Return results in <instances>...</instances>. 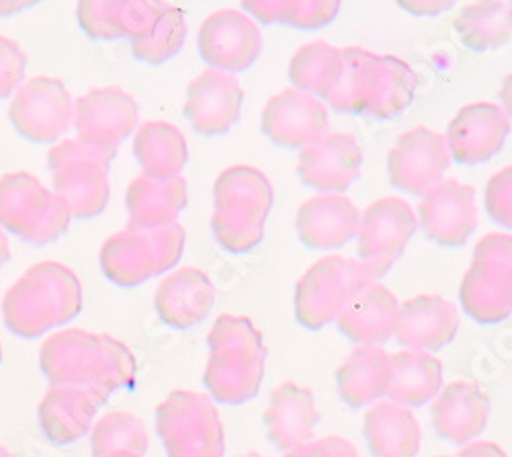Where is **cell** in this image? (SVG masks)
I'll list each match as a JSON object with an SVG mask.
<instances>
[{"label":"cell","instance_id":"46","mask_svg":"<svg viewBox=\"0 0 512 457\" xmlns=\"http://www.w3.org/2000/svg\"><path fill=\"white\" fill-rule=\"evenodd\" d=\"M27 7H29V3H0V17L15 15Z\"/></svg>","mask_w":512,"mask_h":457},{"label":"cell","instance_id":"13","mask_svg":"<svg viewBox=\"0 0 512 457\" xmlns=\"http://www.w3.org/2000/svg\"><path fill=\"white\" fill-rule=\"evenodd\" d=\"M9 117L25 140L58 144L72 126L74 101L60 78L33 76L13 95Z\"/></svg>","mask_w":512,"mask_h":457},{"label":"cell","instance_id":"29","mask_svg":"<svg viewBox=\"0 0 512 457\" xmlns=\"http://www.w3.org/2000/svg\"><path fill=\"white\" fill-rule=\"evenodd\" d=\"M187 201L189 193L183 175L170 181H152L140 175L130 183L125 195L127 214H130L127 228L154 230L177 224Z\"/></svg>","mask_w":512,"mask_h":457},{"label":"cell","instance_id":"30","mask_svg":"<svg viewBox=\"0 0 512 457\" xmlns=\"http://www.w3.org/2000/svg\"><path fill=\"white\" fill-rule=\"evenodd\" d=\"M97 410L99 404L84 390L52 386L39 404V425L56 445H70L93 429Z\"/></svg>","mask_w":512,"mask_h":457},{"label":"cell","instance_id":"51","mask_svg":"<svg viewBox=\"0 0 512 457\" xmlns=\"http://www.w3.org/2000/svg\"><path fill=\"white\" fill-rule=\"evenodd\" d=\"M0 363H3V343H0Z\"/></svg>","mask_w":512,"mask_h":457},{"label":"cell","instance_id":"35","mask_svg":"<svg viewBox=\"0 0 512 457\" xmlns=\"http://www.w3.org/2000/svg\"><path fill=\"white\" fill-rule=\"evenodd\" d=\"M340 70H343V50L318 39L295 52L289 64V78L297 91L326 99L336 87Z\"/></svg>","mask_w":512,"mask_h":457},{"label":"cell","instance_id":"9","mask_svg":"<svg viewBox=\"0 0 512 457\" xmlns=\"http://www.w3.org/2000/svg\"><path fill=\"white\" fill-rule=\"evenodd\" d=\"M70 220L72 214L64 199L35 175L0 177V228L17 234L27 244L46 246L68 230Z\"/></svg>","mask_w":512,"mask_h":457},{"label":"cell","instance_id":"22","mask_svg":"<svg viewBox=\"0 0 512 457\" xmlns=\"http://www.w3.org/2000/svg\"><path fill=\"white\" fill-rule=\"evenodd\" d=\"M459 326V310L453 302L435 294H422L400 306L394 337L410 351L433 353L453 343Z\"/></svg>","mask_w":512,"mask_h":457},{"label":"cell","instance_id":"20","mask_svg":"<svg viewBox=\"0 0 512 457\" xmlns=\"http://www.w3.org/2000/svg\"><path fill=\"white\" fill-rule=\"evenodd\" d=\"M510 121L496 103H472L459 109L449 123L445 140L453 160L461 164H484L506 144Z\"/></svg>","mask_w":512,"mask_h":457},{"label":"cell","instance_id":"1","mask_svg":"<svg viewBox=\"0 0 512 457\" xmlns=\"http://www.w3.org/2000/svg\"><path fill=\"white\" fill-rule=\"evenodd\" d=\"M39 367L52 386L80 388L101 406L134 384L136 359L121 341L82 328H66L44 341Z\"/></svg>","mask_w":512,"mask_h":457},{"label":"cell","instance_id":"26","mask_svg":"<svg viewBox=\"0 0 512 457\" xmlns=\"http://www.w3.org/2000/svg\"><path fill=\"white\" fill-rule=\"evenodd\" d=\"M166 5L144 0H101L80 3L76 15L82 31L95 39L125 37L138 44L154 31Z\"/></svg>","mask_w":512,"mask_h":457},{"label":"cell","instance_id":"5","mask_svg":"<svg viewBox=\"0 0 512 457\" xmlns=\"http://www.w3.org/2000/svg\"><path fill=\"white\" fill-rule=\"evenodd\" d=\"M271 207L273 185L267 175L248 164L230 166L213 185V236L230 253H248L265 238Z\"/></svg>","mask_w":512,"mask_h":457},{"label":"cell","instance_id":"12","mask_svg":"<svg viewBox=\"0 0 512 457\" xmlns=\"http://www.w3.org/2000/svg\"><path fill=\"white\" fill-rule=\"evenodd\" d=\"M416 228V212L400 197H383L367 207L359 224L357 253L373 281L396 265Z\"/></svg>","mask_w":512,"mask_h":457},{"label":"cell","instance_id":"17","mask_svg":"<svg viewBox=\"0 0 512 457\" xmlns=\"http://www.w3.org/2000/svg\"><path fill=\"white\" fill-rule=\"evenodd\" d=\"M416 218L426 238L435 244L463 246L478 226L476 189L457 179H445L422 195Z\"/></svg>","mask_w":512,"mask_h":457},{"label":"cell","instance_id":"34","mask_svg":"<svg viewBox=\"0 0 512 457\" xmlns=\"http://www.w3.org/2000/svg\"><path fill=\"white\" fill-rule=\"evenodd\" d=\"M338 394L351 408L375 404L390 386V355L381 347H355L336 371Z\"/></svg>","mask_w":512,"mask_h":457},{"label":"cell","instance_id":"52","mask_svg":"<svg viewBox=\"0 0 512 457\" xmlns=\"http://www.w3.org/2000/svg\"><path fill=\"white\" fill-rule=\"evenodd\" d=\"M437 457H457V455H437Z\"/></svg>","mask_w":512,"mask_h":457},{"label":"cell","instance_id":"6","mask_svg":"<svg viewBox=\"0 0 512 457\" xmlns=\"http://www.w3.org/2000/svg\"><path fill=\"white\" fill-rule=\"evenodd\" d=\"M115 148L87 144L78 138L60 140L48 154L52 191L64 199L72 218L101 216L109 203V169Z\"/></svg>","mask_w":512,"mask_h":457},{"label":"cell","instance_id":"18","mask_svg":"<svg viewBox=\"0 0 512 457\" xmlns=\"http://www.w3.org/2000/svg\"><path fill=\"white\" fill-rule=\"evenodd\" d=\"M265 136L283 148H308L330 134V117L324 103L297 89L271 97L263 109Z\"/></svg>","mask_w":512,"mask_h":457},{"label":"cell","instance_id":"36","mask_svg":"<svg viewBox=\"0 0 512 457\" xmlns=\"http://www.w3.org/2000/svg\"><path fill=\"white\" fill-rule=\"evenodd\" d=\"M455 31L469 50H498L512 37V3L467 5L455 19Z\"/></svg>","mask_w":512,"mask_h":457},{"label":"cell","instance_id":"41","mask_svg":"<svg viewBox=\"0 0 512 457\" xmlns=\"http://www.w3.org/2000/svg\"><path fill=\"white\" fill-rule=\"evenodd\" d=\"M486 212L502 228L512 230V166L496 173L486 185Z\"/></svg>","mask_w":512,"mask_h":457},{"label":"cell","instance_id":"23","mask_svg":"<svg viewBox=\"0 0 512 457\" xmlns=\"http://www.w3.org/2000/svg\"><path fill=\"white\" fill-rule=\"evenodd\" d=\"M361 212L343 193H320L308 199L295 218L300 240L318 251L349 244L359 234Z\"/></svg>","mask_w":512,"mask_h":457},{"label":"cell","instance_id":"44","mask_svg":"<svg viewBox=\"0 0 512 457\" xmlns=\"http://www.w3.org/2000/svg\"><path fill=\"white\" fill-rule=\"evenodd\" d=\"M402 9L416 13V15H439L441 11H447L453 7V3H402Z\"/></svg>","mask_w":512,"mask_h":457},{"label":"cell","instance_id":"32","mask_svg":"<svg viewBox=\"0 0 512 457\" xmlns=\"http://www.w3.org/2000/svg\"><path fill=\"white\" fill-rule=\"evenodd\" d=\"M443 390V363L424 351L390 355V386L386 396L406 408H420Z\"/></svg>","mask_w":512,"mask_h":457},{"label":"cell","instance_id":"48","mask_svg":"<svg viewBox=\"0 0 512 457\" xmlns=\"http://www.w3.org/2000/svg\"><path fill=\"white\" fill-rule=\"evenodd\" d=\"M105 457H144V455L130 453V451H117V453H111V455H105Z\"/></svg>","mask_w":512,"mask_h":457},{"label":"cell","instance_id":"14","mask_svg":"<svg viewBox=\"0 0 512 457\" xmlns=\"http://www.w3.org/2000/svg\"><path fill=\"white\" fill-rule=\"evenodd\" d=\"M197 48L205 64L228 74L250 68L263 52V33L244 11L222 9L199 27Z\"/></svg>","mask_w":512,"mask_h":457},{"label":"cell","instance_id":"38","mask_svg":"<svg viewBox=\"0 0 512 457\" xmlns=\"http://www.w3.org/2000/svg\"><path fill=\"white\" fill-rule=\"evenodd\" d=\"M148 433L144 423L132 412L115 410L95 423L91 433V447L95 457H105L117 451L144 455L148 451Z\"/></svg>","mask_w":512,"mask_h":457},{"label":"cell","instance_id":"15","mask_svg":"<svg viewBox=\"0 0 512 457\" xmlns=\"http://www.w3.org/2000/svg\"><path fill=\"white\" fill-rule=\"evenodd\" d=\"M451 154L443 134L429 128L404 132L388 154L390 183L406 193L424 195L445 181Z\"/></svg>","mask_w":512,"mask_h":457},{"label":"cell","instance_id":"40","mask_svg":"<svg viewBox=\"0 0 512 457\" xmlns=\"http://www.w3.org/2000/svg\"><path fill=\"white\" fill-rule=\"evenodd\" d=\"M27 58L17 41L0 35V99L13 97L25 82Z\"/></svg>","mask_w":512,"mask_h":457},{"label":"cell","instance_id":"10","mask_svg":"<svg viewBox=\"0 0 512 457\" xmlns=\"http://www.w3.org/2000/svg\"><path fill=\"white\" fill-rule=\"evenodd\" d=\"M459 302L467 316L480 324H496L512 314V236L492 232L484 236L472 267L467 269Z\"/></svg>","mask_w":512,"mask_h":457},{"label":"cell","instance_id":"21","mask_svg":"<svg viewBox=\"0 0 512 457\" xmlns=\"http://www.w3.org/2000/svg\"><path fill=\"white\" fill-rule=\"evenodd\" d=\"M361 166L363 150L357 138L330 132L302 150L297 175L320 193H345L359 179Z\"/></svg>","mask_w":512,"mask_h":457},{"label":"cell","instance_id":"50","mask_svg":"<svg viewBox=\"0 0 512 457\" xmlns=\"http://www.w3.org/2000/svg\"><path fill=\"white\" fill-rule=\"evenodd\" d=\"M0 457H13V453L9 449H5V447H0Z\"/></svg>","mask_w":512,"mask_h":457},{"label":"cell","instance_id":"43","mask_svg":"<svg viewBox=\"0 0 512 457\" xmlns=\"http://www.w3.org/2000/svg\"><path fill=\"white\" fill-rule=\"evenodd\" d=\"M457 457H508L504 449L492 441H472L465 445Z\"/></svg>","mask_w":512,"mask_h":457},{"label":"cell","instance_id":"45","mask_svg":"<svg viewBox=\"0 0 512 457\" xmlns=\"http://www.w3.org/2000/svg\"><path fill=\"white\" fill-rule=\"evenodd\" d=\"M500 101H502V109H504L508 121H512V74H508L502 82Z\"/></svg>","mask_w":512,"mask_h":457},{"label":"cell","instance_id":"8","mask_svg":"<svg viewBox=\"0 0 512 457\" xmlns=\"http://www.w3.org/2000/svg\"><path fill=\"white\" fill-rule=\"evenodd\" d=\"M156 431L168 457H224V425L207 394L175 390L156 408Z\"/></svg>","mask_w":512,"mask_h":457},{"label":"cell","instance_id":"19","mask_svg":"<svg viewBox=\"0 0 512 457\" xmlns=\"http://www.w3.org/2000/svg\"><path fill=\"white\" fill-rule=\"evenodd\" d=\"M244 91L234 74L207 68L189 82L185 117L203 136L228 134L240 119Z\"/></svg>","mask_w":512,"mask_h":457},{"label":"cell","instance_id":"39","mask_svg":"<svg viewBox=\"0 0 512 457\" xmlns=\"http://www.w3.org/2000/svg\"><path fill=\"white\" fill-rule=\"evenodd\" d=\"M185 39H187L185 13L179 7L168 3L154 31L146 39L138 41V44H132V52L140 62L158 66L168 62L170 58H175L185 46Z\"/></svg>","mask_w":512,"mask_h":457},{"label":"cell","instance_id":"47","mask_svg":"<svg viewBox=\"0 0 512 457\" xmlns=\"http://www.w3.org/2000/svg\"><path fill=\"white\" fill-rule=\"evenodd\" d=\"M11 259V248H9V240L5 236V232L0 230V267H3L7 261Z\"/></svg>","mask_w":512,"mask_h":457},{"label":"cell","instance_id":"7","mask_svg":"<svg viewBox=\"0 0 512 457\" xmlns=\"http://www.w3.org/2000/svg\"><path fill=\"white\" fill-rule=\"evenodd\" d=\"M185 251V228L177 222L154 230L127 228L105 240L99 263L109 281L138 287L173 269Z\"/></svg>","mask_w":512,"mask_h":457},{"label":"cell","instance_id":"49","mask_svg":"<svg viewBox=\"0 0 512 457\" xmlns=\"http://www.w3.org/2000/svg\"><path fill=\"white\" fill-rule=\"evenodd\" d=\"M238 457H267V455H263V453H256V451H248V453L238 455Z\"/></svg>","mask_w":512,"mask_h":457},{"label":"cell","instance_id":"33","mask_svg":"<svg viewBox=\"0 0 512 457\" xmlns=\"http://www.w3.org/2000/svg\"><path fill=\"white\" fill-rule=\"evenodd\" d=\"M134 156L142 175L152 181L181 177L189 150L183 132L168 121H148L136 130Z\"/></svg>","mask_w":512,"mask_h":457},{"label":"cell","instance_id":"11","mask_svg":"<svg viewBox=\"0 0 512 457\" xmlns=\"http://www.w3.org/2000/svg\"><path fill=\"white\" fill-rule=\"evenodd\" d=\"M373 281L357 259L328 255L314 263L295 285V318L308 330L334 322L347 304Z\"/></svg>","mask_w":512,"mask_h":457},{"label":"cell","instance_id":"16","mask_svg":"<svg viewBox=\"0 0 512 457\" xmlns=\"http://www.w3.org/2000/svg\"><path fill=\"white\" fill-rule=\"evenodd\" d=\"M140 105L121 87L91 89L74 101L72 126L76 138L103 146L119 148V144L138 130Z\"/></svg>","mask_w":512,"mask_h":457},{"label":"cell","instance_id":"28","mask_svg":"<svg viewBox=\"0 0 512 457\" xmlns=\"http://www.w3.org/2000/svg\"><path fill=\"white\" fill-rule=\"evenodd\" d=\"M263 421L269 441L285 453L312 441L320 421L312 390L293 382L281 384L271 394Z\"/></svg>","mask_w":512,"mask_h":457},{"label":"cell","instance_id":"25","mask_svg":"<svg viewBox=\"0 0 512 457\" xmlns=\"http://www.w3.org/2000/svg\"><path fill=\"white\" fill-rule=\"evenodd\" d=\"M490 410V396L478 384L453 382L433 402V427L441 439L469 445L484 433Z\"/></svg>","mask_w":512,"mask_h":457},{"label":"cell","instance_id":"2","mask_svg":"<svg viewBox=\"0 0 512 457\" xmlns=\"http://www.w3.org/2000/svg\"><path fill=\"white\" fill-rule=\"evenodd\" d=\"M414 93L416 74L408 62L351 46L343 50V70L326 101L336 113L392 119L412 105Z\"/></svg>","mask_w":512,"mask_h":457},{"label":"cell","instance_id":"4","mask_svg":"<svg viewBox=\"0 0 512 457\" xmlns=\"http://www.w3.org/2000/svg\"><path fill=\"white\" fill-rule=\"evenodd\" d=\"M205 388L222 404H244L261 390L267 349L261 330L246 316L222 314L207 335Z\"/></svg>","mask_w":512,"mask_h":457},{"label":"cell","instance_id":"42","mask_svg":"<svg viewBox=\"0 0 512 457\" xmlns=\"http://www.w3.org/2000/svg\"><path fill=\"white\" fill-rule=\"evenodd\" d=\"M285 457H359V453L349 439L330 435L295 447L287 451Z\"/></svg>","mask_w":512,"mask_h":457},{"label":"cell","instance_id":"27","mask_svg":"<svg viewBox=\"0 0 512 457\" xmlns=\"http://www.w3.org/2000/svg\"><path fill=\"white\" fill-rule=\"evenodd\" d=\"M216 304V287L195 267H181L168 273L158 289L154 306L160 320L173 328H191L205 320Z\"/></svg>","mask_w":512,"mask_h":457},{"label":"cell","instance_id":"31","mask_svg":"<svg viewBox=\"0 0 512 457\" xmlns=\"http://www.w3.org/2000/svg\"><path fill=\"white\" fill-rule=\"evenodd\" d=\"M363 435L375 457H416L422 439L412 410L390 400L371 404Z\"/></svg>","mask_w":512,"mask_h":457},{"label":"cell","instance_id":"3","mask_svg":"<svg viewBox=\"0 0 512 457\" xmlns=\"http://www.w3.org/2000/svg\"><path fill=\"white\" fill-rule=\"evenodd\" d=\"M80 310V279L58 261L29 267L9 287L3 300L5 326L23 339H37L56 326L68 324Z\"/></svg>","mask_w":512,"mask_h":457},{"label":"cell","instance_id":"24","mask_svg":"<svg viewBox=\"0 0 512 457\" xmlns=\"http://www.w3.org/2000/svg\"><path fill=\"white\" fill-rule=\"evenodd\" d=\"M400 304L386 285L371 281L336 318L338 330L357 347H381L396 335Z\"/></svg>","mask_w":512,"mask_h":457},{"label":"cell","instance_id":"37","mask_svg":"<svg viewBox=\"0 0 512 457\" xmlns=\"http://www.w3.org/2000/svg\"><path fill=\"white\" fill-rule=\"evenodd\" d=\"M242 9L265 25L283 23L295 29H322L334 21L340 3L326 0H261V3H242Z\"/></svg>","mask_w":512,"mask_h":457}]
</instances>
